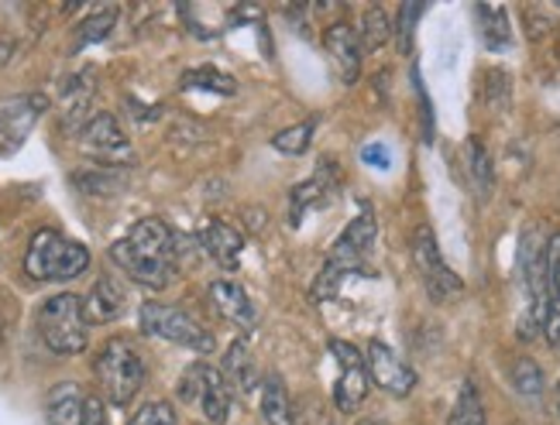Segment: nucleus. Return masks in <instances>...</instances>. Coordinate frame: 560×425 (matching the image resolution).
Wrapping results in <instances>:
<instances>
[{
	"label": "nucleus",
	"instance_id": "nucleus-1",
	"mask_svg": "<svg viewBox=\"0 0 560 425\" xmlns=\"http://www.w3.org/2000/svg\"><path fill=\"white\" fill-rule=\"evenodd\" d=\"M110 261L144 288H165L176 279V234L165 220L144 216L128 237L110 244Z\"/></svg>",
	"mask_w": 560,
	"mask_h": 425
},
{
	"label": "nucleus",
	"instance_id": "nucleus-2",
	"mask_svg": "<svg viewBox=\"0 0 560 425\" xmlns=\"http://www.w3.org/2000/svg\"><path fill=\"white\" fill-rule=\"evenodd\" d=\"M375 234H378V223H375V213L369 206H361V216L351 223V227L340 234L330 247V255L320 268V274H316V282L310 288V298L313 303H324V298L337 295V285L348 279V274H354L364 261V255L372 251L375 244Z\"/></svg>",
	"mask_w": 560,
	"mask_h": 425
},
{
	"label": "nucleus",
	"instance_id": "nucleus-3",
	"mask_svg": "<svg viewBox=\"0 0 560 425\" xmlns=\"http://www.w3.org/2000/svg\"><path fill=\"white\" fill-rule=\"evenodd\" d=\"M90 268V251L80 240H69L59 231H38L24 255V271L35 282H69Z\"/></svg>",
	"mask_w": 560,
	"mask_h": 425
},
{
	"label": "nucleus",
	"instance_id": "nucleus-4",
	"mask_svg": "<svg viewBox=\"0 0 560 425\" xmlns=\"http://www.w3.org/2000/svg\"><path fill=\"white\" fill-rule=\"evenodd\" d=\"M93 374H96V385H101L107 402L125 409L135 402V394L144 385V361L128 340L114 337L101 346V354H96Z\"/></svg>",
	"mask_w": 560,
	"mask_h": 425
},
{
	"label": "nucleus",
	"instance_id": "nucleus-5",
	"mask_svg": "<svg viewBox=\"0 0 560 425\" xmlns=\"http://www.w3.org/2000/svg\"><path fill=\"white\" fill-rule=\"evenodd\" d=\"M38 333L52 354L72 357L83 354L90 343V322L83 316V298L72 292H59L45 298L38 309Z\"/></svg>",
	"mask_w": 560,
	"mask_h": 425
},
{
	"label": "nucleus",
	"instance_id": "nucleus-6",
	"mask_svg": "<svg viewBox=\"0 0 560 425\" xmlns=\"http://www.w3.org/2000/svg\"><path fill=\"white\" fill-rule=\"evenodd\" d=\"M179 398L186 405L197 409L210 425H224L231 415V385L224 378V370H217L203 361L189 364L179 378Z\"/></svg>",
	"mask_w": 560,
	"mask_h": 425
},
{
	"label": "nucleus",
	"instance_id": "nucleus-7",
	"mask_svg": "<svg viewBox=\"0 0 560 425\" xmlns=\"http://www.w3.org/2000/svg\"><path fill=\"white\" fill-rule=\"evenodd\" d=\"M138 322H141V333L189 346V350H197V354H210V350H213V337L189 312H183L176 306L144 303L141 312H138Z\"/></svg>",
	"mask_w": 560,
	"mask_h": 425
},
{
	"label": "nucleus",
	"instance_id": "nucleus-8",
	"mask_svg": "<svg viewBox=\"0 0 560 425\" xmlns=\"http://www.w3.org/2000/svg\"><path fill=\"white\" fill-rule=\"evenodd\" d=\"M547 240L540 231H526L520 240V271L529 292V327L550 322V279H547Z\"/></svg>",
	"mask_w": 560,
	"mask_h": 425
},
{
	"label": "nucleus",
	"instance_id": "nucleus-9",
	"mask_svg": "<svg viewBox=\"0 0 560 425\" xmlns=\"http://www.w3.org/2000/svg\"><path fill=\"white\" fill-rule=\"evenodd\" d=\"M412 261H417L420 268V279L430 292L433 303H451V298H457L460 292H465V282L457 279V271H451V264L444 261L441 247H436V237L433 231L427 227H417V234H412Z\"/></svg>",
	"mask_w": 560,
	"mask_h": 425
},
{
	"label": "nucleus",
	"instance_id": "nucleus-10",
	"mask_svg": "<svg viewBox=\"0 0 560 425\" xmlns=\"http://www.w3.org/2000/svg\"><path fill=\"white\" fill-rule=\"evenodd\" d=\"M330 354L337 357V385H334V402L340 412H354L364 398H369V364H364L361 350L348 340H330Z\"/></svg>",
	"mask_w": 560,
	"mask_h": 425
},
{
	"label": "nucleus",
	"instance_id": "nucleus-11",
	"mask_svg": "<svg viewBox=\"0 0 560 425\" xmlns=\"http://www.w3.org/2000/svg\"><path fill=\"white\" fill-rule=\"evenodd\" d=\"M364 364H369V378L378 388H385L388 394H409L417 388V370H412L396 350L382 340L369 343V357H364Z\"/></svg>",
	"mask_w": 560,
	"mask_h": 425
},
{
	"label": "nucleus",
	"instance_id": "nucleus-12",
	"mask_svg": "<svg viewBox=\"0 0 560 425\" xmlns=\"http://www.w3.org/2000/svg\"><path fill=\"white\" fill-rule=\"evenodd\" d=\"M45 107H48L45 96H24L8 107H0V155L21 147V141L28 138V131L35 128V120L42 117Z\"/></svg>",
	"mask_w": 560,
	"mask_h": 425
},
{
	"label": "nucleus",
	"instance_id": "nucleus-13",
	"mask_svg": "<svg viewBox=\"0 0 560 425\" xmlns=\"http://www.w3.org/2000/svg\"><path fill=\"white\" fill-rule=\"evenodd\" d=\"M80 147L93 158H125L128 138L114 120V114H93L80 128Z\"/></svg>",
	"mask_w": 560,
	"mask_h": 425
},
{
	"label": "nucleus",
	"instance_id": "nucleus-14",
	"mask_svg": "<svg viewBox=\"0 0 560 425\" xmlns=\"http://www.w3.org/2000/svg\"><path fill=\"white\" fill-rule=\"evenodd\" d=\"M324 45L334 59L337 76L348 86L358 83V76H361V35L354 28H348V24H334V28H327V35H324Z\"/></svg>",
	"mask_w": 560,
	"mask_h": 425
},
{
	"label": "nucleus",
	"instance_id": "nucleus-15",
	"mask_svg": "<svg viewBox=\"0 0 560 425\" xmlns=\"http://www.w3.org/2000/svg\"><path fill=\"white\" fill-rule=\"evenodd\" d=\"M125 303H128L125 285L110 279V274H104V279H96V285L83 298V316H86V322H93V327H104V322H114L120 312H125Z\"/></svg>",
	"mask_w": 560,
	"mask_h": 425
},
{
	"label": "nucleus",
	"instance_id": "nucleus-16",
	"mask_svg": "<svg viewBox=\"0 0 560 425\" xmlns=\"http://www.w3.org/2000/svg\"><path fill=\"white\" fill-rule=\"evenodd\" d=\"M45 418L48 425H83L86 422V398L77 381L52 385L45 398Z\"/></svg>",
	"mask_w": 560,
	"mask_h": 425
},
{
	"label": "nucleus",
	"instance_id": "nucleus-17",
	"mask_svg": "<svg viewBox=\"0 0 560 425\" xmlns=\"http://www.w3.org/2000/svg\"><path fill=\"white\" fill-rule=\"evenodd\" d=\"M200 244L221 268H237L241 251H245V237H241L224 220H207L203 231H200Z\"/></svg>",
	"mask_w": 560,
	"mask_h": 425
},
{
	"label": "nucleus",
	"instance_id": "nucleus-18",
	"mask_svg": "<svg viewBox=\"0 0 560 425\" xmlns=\"http://www.w3.org/2000/svg\"><path fill=\"white\" fill-rule=\"evenodd\" d=\"M210 298H213L217 312H221L224 319L237 322V327H255V306H252L248 292L241 288L237 282H228V279L213 282L210 285Z\"/></svg>",
	"mask_w": 560,
	"mask_h": 425
},
{
	"label": "nucleus",
	"instance_id": "nucleus-19",
	"mask_svg": "<svg viewBox=\"0 0 560 425\" xmlns=\"http://www.w3.org/2000/svg\"><path fill=\"white\" fill-rule=\"evenodd\" d=\"M261 415L269 425H296V418H292L289 391H285L279 374H269L265 385H261Z\"/></svg>",
	"mask_w": 560,
	"mask_h": 425
},
{
	"label": "nucleus",
	"instance_id": "nucleus-20",
	"mask_svg": "<svg viewBox=\"0 0 560 425\" xmlns=\"http://www.w3.org/2000/svg\"><path fill=\"white\" fill-rule=\"evenodd\" d=\"M228 378L237 391H252L258 385V367H255V357L248 350V340H234L231 350H228Z\"/></svg>",
	"mask_w": 560,
	"mask_h": 425
},
{
	"label": "nucleus",
	"instance_id": "nucleus-21",
	"mask_svg": "<svg viewBox=\"0 0 560 425\" xmlns=\"http://www.w3.org/2000/svg\"><path fill=\"white\" fill-rule=\"evenodd\" d=\"M330 172H316L313 179H306L303 186H296L292 189V196H289V223L296 227V223L303 220V213L310 210V206H316L320 199L316 196H324V192H330Z\"/></svg>",
	"mask_w": 560,
	"mask_h": 425
},
{
	"label": "nucleus",
	"instance_id": "nucleus-22",
	"mask_svg": "<svg viewBox=\"0 0 560 425\" xmlns=\"http://www.w3.org/2000/svg\"><path fill=\"white\" fill-rule=\"evenodd\" d=\"M447 425H489L485 422V402H481V394L475 388V381H465L457 391V402L451 409V418Z\"/></svg>",
	"mask_w": 560,
	"mask_h": 425
},
{
	"label": "nucleus",
	"instance_id": "nucleus-23",
	"mask_svg": "<svg viewBox=\"0 0 560 425\" xmlns=\"http://www.w3.org/2000/svg\"><path fill=\"white\" fill-rule=\"evenodd\" d=\"M478 17H481V38H485V45H489V48H505L509 42H513V35H509V14H505V8L481 4Z\"/></svg>",
	"mask_w": 560,
	"mask_h": 425
},
{
	"label": "nucleus",
	"instance_id": "nucleus-24",
	"mask_svg": "<svg viewBox=\"0 0 560 425\" xmlns=\"http://www.w3.org/2000/svg\"><path fill=\"white\" fill-rule=\"evenodd\" d=\"M313 131H316V117L300 120V123H292V128L279 131L272 138V147H276V152H282V155H303L306 147H310V141H313Z\"/></svg>",
	"mask_w": 560,
	"mask_h": 425
},
{
	"label": "nucleus",
	"instance_id": "nucleus-25",
	"mask_svg": "<svg viewBox=\"0 0 560 425\" xmlns=\"http://www.w3.org/2000/svg\"><path fill=\"white\" fill-rule=\"evenodd\" d=\"M547 279H550V322L547 330L553 333L560 327V234L547 240Z\"/></svg>",
	"mask_w": 560,
	"mask_h": 425
},
{
	"label": "nucleus",
	"instance_id": "nucleus-26",
	"mask_svg": "<svg viewBox=\"0 0 560 425\" xmlns=\"http://www.w3.org/2000/svg\"><path fill=\"white\" fill-rule=\"evenodd\" d=\"M393 35V24L382 8H369L361 14V48H382Z\"/></svg>",
	"mask_w": 560,
	"mask_h": 425
},
{
	"label": "nucleus",
	"instance_id": "nucleus-27",
	"mask_svg": "<svg viewBox=\"0 0 560 425\" xmlns=\"http://www.w3.org/2000/svg\"><path fill=\"white\" fill-rule=\"evenodd\" d=\"M183 86L186 90H213V93H224V96H231L237 90V83L231 76H224V72H217V69H192V72H186Z\"/></svg>",
	"mask_w": 560,
	"mask_h": 425
},
{
	"label": "nucleus",
	"instance_id": "nucleus-28",
	"mask_svg": "<svg viewBox=\"0 0 560 425\" xmlns=\"http://www.w3.org/2000/svg\"><path fill=\"white\" fill-rule=\"evenodd\" d=\"M468 168H471V179H475L478 192H489L492 189V158L481 147L478 138L468 141Z\"/></svg>",
	"mask_w": 560,
	"mask_h": 425
},
{
	"label": "nucleus",
	"instance_id": "nucleus-29",
	"mask_svg": "<svg viewBox=\"0 0 560 425\" xmlns=\"http://www.w3.org/2000/svg\"><path fill=\"white\" fill-rule=\"evenodd\" d=\"M114 21H117V11H114V8L96 11L93 17H86V21L80 24L77 48H83V45H90V42H104V38L110 35V28H114Z\"/></svg>",
	"mask_w": 560,
	"mask_h": 425
},
{
	"label": "nucleus",
	"instance_id": "nucleus-30",
	"mask_svg": "<svg viewBox=\"0 0 560 425\" xmlns=\"http://www.w3.org/2000/svg\"><path fill=\"white\" fill-rule=\"evenodd\" d=\"M128 425H179V418H176V409H173V405L162 402V398H155V402H144V405L131 415Z\"/></svg>",
	"mask_w": 560,
	"mask_h": 425
},
{
	"label": "nucleus",
	"instance_id": "nucleus-31",
	"mask_svg": "<svg viewBox=\"0 0 560 425\" xmlns=\"http://www.w3.org/2000/svg\"><path fill=\"white\" fill-rule=\"evenodd\" d=\"M513 385H516V391L520 394H526V398H537L540 391H544V370L533 364V361H516V367H513Z\"/></svg>",
	"mask_w": 560,
	"mask_h": 425
},
{
	"label": "nucleus",
	"instance_id": "nucleus-32",
	"mask_svg": "<svg viewBox=\"0 0 560 425\" xmlns=\"http://www.w3.org/2000/svg\"><path fill=\"white\" fill-rule=\"evenodd\" d=\"M423 14V4H402L399 11V45L409 48V38H412V24Z\"/></svg>",
	"mask_w": 560,
	"mask_h": 425
},
{
	"label": "nucleus",
	"instance_id": "nucleus-33",
	"mask_svg": "<svg viewBox=\"0 0 560 425\" xmlns=\"http://www.w3.org/2000/svg\"><path fill=\"white\" fill-rule=\"evenodd\" d=\"M361 162L364 165H375V168H388V165H393V155H388V147L385 144H364L361 147Z\"/></svg>",
	"mask_w": 560,
	"mask_h": 425
},
{
	"label": "nucleus",
	"instance_id": "nucleus-34",
	"mask_svg": "<svg viewBox=\"0 0 560 425\" xmlns=\"http://www.w3.org/2000/svg\"><path fill=\"white\" fill-rule=\"evenodd\" d=\"M83 425H107V415H104L101 398H86V422H83Z\"/></svg>",
	"mask_w": 560,
	"mask_h": 425
},
{
	"label": "nucleus",
	"instance_id": "nucleus-35",
	"mask_svg": "<svg viewBox=\"0 0 560 425\" xmlns=\"http://www.w3.org/2000/svg\"><path fill=\"white\" fill-rule=\"evenodd\" d=\"M358 425H385V422H378V418H361Z\"/></svg>",
	"mask_w": 560,
	"mask_h": 425
},
{
	"label": "nucleus",
	"instance_id": "nucleus-36",
	"mask_svg": "<svg viewBox=\"0 0 560 425\" xmlns=\"http://www.w3.org/2000/svg\"><path fill=\"white\" fill-rule=\"evenodd\" d=\"M557 394H560V391H557Z\"/></svg>",
	"mask_w": 560,
	"mask_h": 425
}]
</instances>
